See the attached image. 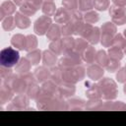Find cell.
Wrapping results in <instances>:
<instances>
[{
	"label": "cell",
	"instance_id": "obj_1",
	"mask_svg": "<svg viewBox=\"0 0 126 126\" xmlns=\"http://www.w3.org/2000/svg\"><path fill=\"white\" fill-rule=\"evenodd\" d=\"M19 58H20L19 52L17 50L13 49L12 47L4 48L1 51V54H0L1 64L3 66H6V67H12V66H14L18 62Z\"/></svg>",
	"mask_w": 126,
	"mask_h": 126
}]
</instances>
